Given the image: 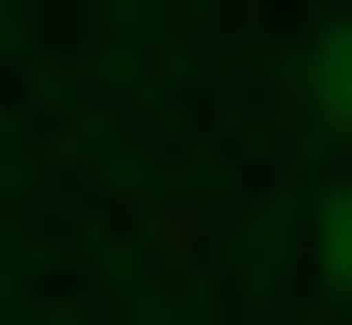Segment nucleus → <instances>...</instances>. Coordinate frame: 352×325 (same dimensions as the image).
<instances>
[{"label": "nucleus", "instance_id": "obj_1", "mask_svg": "<svg viewBox=\"0 0 352 325\" xmlns=\"http://www.w3.org/2000/svg\"><path fill=\"white\" fill-rule=\"evenodd\" d=\"M298 109H325V163H352V27H325V54H298Z\"/></svg>", "mask_w": 352, "mask_h": 325}, {"label": "nucleus", "instance_id": "obj_2", "mask_svg": "<svg viewBox=\"0 0 352 325\" xmlns=\"http://www.w3.org/2000/svg\"><path fill=\"white\" fill-rule=\"evenodd\" d=\"M325 298H352V163H325Z\"/></svg>", "mask_w": 352, "mask_h": 325}]
</instances>
